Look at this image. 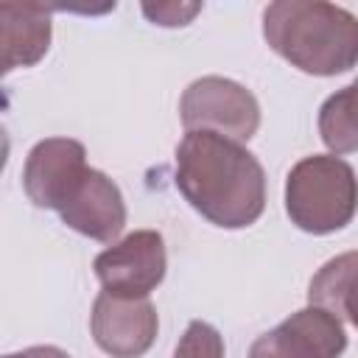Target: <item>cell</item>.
<instances>
[{"label": "cell", "mask_w": 358, "mask_h": 358, "mask_svg": "<svg viewBox=\"0 0 358 358\" xmlns=\"http://www.w3.org/2000/svg\"><path fill=\"white\" fill-rule=\"evenodd\" d=\"M42 3H3V73L36 64L50 48V17Z\"/></svg>", "instance_id": "30bf717a"}, {"label": "cell", "mask_w": 358, "mask_h": 358, "mask_svg": "<svg viewBox=\"0 0 358 358\" xmlns=\"http://www.w3.org/2000/svg\"><path fill=\"white\" fill-rule=\"evenodd\" d=\"M308 302L338 319L344 316L358 330V252H344L327 260L308 285Z\"/></svg>", "instance_id": "8fae6325"}, {"label": "cell", "mask_w": 358, "mask_h": 358, "mask_svg": "<svg viewBox=\"0 0 358 358\" xmlns=\"http://www.w3.org/2000/svg\"><path fill=\"white\" fill-rule=\"evenodd\" d=\"M201 11V3H143V14L162 28H179L187 25Z\"/></svg>", "instance_id": "5bb4252c"}, {"label": "cell", "mask_w": 358, "mask_h": 358, "mask_svg": "<svg viewBox=\"0 0 358 358\" xmlns=\"http://www.w3.org/2000/svg\"><path fill=\"white\" fill-rule=\"evenodd\" d=\"M59 215L78 235L112 243L126 227V201L120 187L103 171L90 168L70 201L59 210Z\"/></svg>", "instance_id": "9c48e42d"}, {"label": "cell", "mask_w": 358, "mask_h": 358, "mask_svg": "<svg viewBox=\"0 0 358 358\" xmlns=\"http://www.w3.org/2000/svg\"><path fill=\"white\" fill-rule=\"evenodd\" d=\"M285 213L310 235L344 229L358 213V179L350 162L336 154L299 159L285 179Z\"/></svg>", "instance_id": "3957f363"}, {"label": "cell", "mask_w": 358, "mask_h": 358, "mask_svg": "<svg viewBox=\"0 0 358 358\" xmlns=\"http://www.w3.org/2000/svg\"><path fill=\"white\" fill-rule=\"evenodd\" d=\"M347 333L341 319L319 305H308L255 338L249 358H341Z\"/></svg>", "instance_id": "52a82bcc"}, {"label": "cell", "mask_w": 358, "mask_h": 358, "mask_svg": "<svg viewBox=\"0 0 358 358\" xmlns=\"http://www.w3.org/2000/svg\"><path fill=\"white\" fill-rule=\"evenodd\" d=\"M173 358H224V338L210 322L193 319L182 333Z\"/></svg>", "instance_id": "4fadbf2b"}, {"label": "cell", "mask_w": 358, "mask_h": 358, "mask_svg": "<svg viewBox=\"0 0 358 358\" xmlns=\"http://www.w3.org/2000/svg\"><path fill=\"white\" fill-rule=\"evenodd\" d=\"M319 134L333 154L358 151V78L336 90L319 109Z\"/></svg>", "instance_id": "7c38bea8"}, {"label": "cell", "mask_w": 358, "mask_h": 358, "mask_svg": "<svg viewBox=\"0 0 358 358\" xmlns=\"http://www.w3.org/2000/svg\"><path fill=\"white\" fill-rule=\"evenodd\" d=\"M87 151L73 137L39 140L22 165L25 196L42 210H62L87 176Z\"/></svg>", "instance_id": "8992f818"}, {"label": "cell", "mask_w": 358, "mask_h": 358, "mask_svg": "<svg viewBox=\"0 0 358 358\" xmlns=\"http://www.w3.org/2000/svg\"><path fill=\"white\" fill-rule=\"evenodd\" d=\"M173 182L199 215L224 229L255 224L266 207L263 165L249 148L215 131H185Z\"/></svg>", "instance_id": "6da1fadb"}, {"label": "cell", "mask_w": 358, "mask_h": 358, "mask_svg": "<svg viewBox=\"0 0 358 358\" xmlns=\"http://www.w3.org/2000/svg\"><path fill=\"white\" fill-rule=\"evenodd\" d=\"M90 330L95 344L112 358H140L151 350L159 319L151 299H126L101 291L92 302Z\"/></svg>", "instance_id": "ba28073f"}, {"label": "cell", "mask_w": 358, "mask_h": 358, "mask_svg": "<svg viewBox=\"0 0 358 358\" xmlns=\"http://www.w3.org/2000/svg\"><path fill=\"white\" fill-rule=\"evenodd\" d=\"M274 53L308 76H338L358 64V17L324 0H277L263 8Z\"/></svg>", "instance_id": "7a4b0ae2"}, {"label": "cell", "mask_w": 358, "mask_h": 358, "mask_svg": "<svg viewBox=\"0 0 358 358\" xmlns=\"http://www.w3.org/2000/svg\"><path fill=\"white\" fill-rule=\"evenodd\" d=\"M92 268L106 294L145 299L165 277V241L157 229H137L103 249L95 257Z\"/></svg>", "instance_id": "5b68a950"}, {"label": "cell", "mask_w": 358, "mask_h": 358, "mask_svg": "<svg viewBox=\"0 0 358 358\" xmlns=\"http://www.w3.org/2000/svg\"><path fill=\"white\" fill-rule=\"evenodd\" d=\"M6 358H70V355H67L64 350H59V347L45 344V347H28V350L11 352V355H6Z\"/></svg>", "instance_id": "9a60e30c"}, {"label": "cell", "mask_w": 358, "mask_h": 358, "mask_svg": "<svg viewBox=\"0 0 358 358\" xmlns=\"http://www.w3.org/2000/svg\"><path fill=\"white\" fill-rule=\"evenodd\" d=\"M179 117L187 131H215L243 143L252 140L260 126V103L243 84L204 76L182 92Z\"/></svg>", "instance_id": "277c9868"}]
</instances>
